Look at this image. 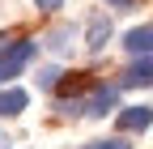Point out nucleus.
<instances>
[{
	"label": "nucleus",
	"instance_id": "nucleus-1",
	"mask_svg": "<svg viewBox=\"0 0 153 149\" xmlns=\"http://www.w3.org/2000/svg\"><path fill=\"white\" fill-rule=\"evenodd\" d=\"M38 39H13V47L0 55V85H9L13 77H22V72L30 68V60L38 55Z\"/></svg>",
	"mask_w": 153,
	"mask_h": 149
},
{
	"label": "nucleus",
	"instance_id": "nucleus-2",
	"mask_svg": "<svg viewBox=\"0 0 153 149\" xmlns=\"http://www.w3.org/2000/svg\"><path fill=\"white\" fill-rule=\"evenodd\" d=\"M119 81H94L89 89H85V115L89 119H102V115H111V111H119Z\"/></svg>",
	"mask_w": 153,
	"mask_h": 149
},
{
	"label": "nucleus",
	"instance_id": "nucleus-3",
	"mask_svg": "<svg viewBox=\"0 0 153 149\" xmlns=\"http://www.w3.org/2000/svg\"><path fill=\"white\" fill-rule=\"evenodd\" d=\"M123 89H153V55H136L123 72H119Z\"/></svg>",
	"mask_w": 153,
	"mask_h": 149
},
{
	"label": "nucleus",
	"instance_id": "nucleus-4",
	"mask_svg": "<svg viewBox=\"0 0 153 149\" xmlns=\"http://www.w3.org/2000/svg\"><path fill=\"white\" fill-rule=\"evenodd\" d=\"M115 39V30H111V17L106 13H94L89 17V26H85V47L98 55V51H106V43Z\"/></svg>",
	"mask_w": 153,
	"mask_h": 149
},
{
	"label": "nucleus",
	"instance_id": "nucleus-5",
	"mask_svg": "<svg viewBox=\"0 0 153 149\" xmlns=\"http://www.w3.org/2000/svg\"><path fill=\"white\" fill-rule=\"evenodd\" d=\"M119 132H145L153 124V107H119Z\"/></svg>",
	"mask_w": 153,
	"mask_h": 149
},
{
	"label": "nucleus",
	"instance_id": "nucleus-6",
	"mask_svg": "<svg viewBox=\"0 0 153 149\" xmlns=\"http://www.w3.org/2000/svg\"><path fill=\"white\" fill-rule=\"evenodd\" d=\"M26 107H30V94H26V89H17V85H0V119L22 115Z\"/></svg>",
	"mask_w": 153,
	"mask_h": 149
},
{
	"label": "nucleus",
	"instance_id": "nucleus-7",
	"mask_svg": "<svg viewBox=\"0 0 153 149\" xmlns=\"http://www.w3.org/2000/svg\"><path fill=\"white\" fill-rule=\"evenodd\" d=\"M123 51H132V55H153V22H149V26H132V30L123 34Z\"/></svg>",
	"mask_w": 153,
	"mask_h": 149
},
{
	"label": "nucleus",
	"instance_id": "nucleus-8",
	"mask_svg": "<svg viewBox=\"0 0 153 149\" xmlns=\"http://www.w3.org/2000/svg\"><path fill=\"white\" fill-rule=\"evenodd\" d=\"M72 39H76V26H68V22H64V26H55V30H47V34H43V47H47V51H55V55H68V51H72Z\"/></svg>",
	"mask_w": 153,
	"mask_h": 149
},
{
	"label": "nucleus",
	"instance_id": "nucleus-9",
	"mask_svg": "<svg viewBox=\"0 0 153 149\" xmlns=\"http://www.w3.org/2000/svg\"><path fill=\"white\" fill-rule=\"evenodd\" d=\"M60 77H64V68H60V64H47V68H38V89H43V94H51V89L60 85Z\"/></svg>",
	"mask_w": 153,
	"mask_h": 149
},
{
	"label": "nucleus",
	"instance_id": "nucleus-10",
	"mask_svg": "<svg viewBox=\"0 0 153 149\" xmlns=\"http://www.w3.org/2000/svg\"><path fill=\"white\" fill-rule=\"evenodd\" d=\"M85 149H132V145H128V136H111V141H89Z\"/></svg>",
	"mask_w": 153,
	"mask_h": 149
},
{
	"label": "nucleus",
	"instance_id": "nucleus-11",
	"mask_svg": "<svg viewBox=\"0 0 153 149\" xmlns=\"http://www.w3.org/2000/svg\"><path fill=\"white\" fill-rule=\"evenodd\" d=\"M34 9H38V13H60L64 0H34Z\"/></svg>",
	"mask_w": 153,
	"mask_h": 149
},
{
	"label": "nucleus",
	"instance_id": "nucleus-12",
	"mask_svg": "<svg viewBox=\"0 0 153 149\" xmlns=\"http://www.w3.org/2000/svg\"><path fill=\"white\" fill-rule=\"evenodd\" d=\"M9 47H13V34H0V55H4Z\"/></svg>",
	"mask_w": 153,
	"mask_h": 149
},
{
	"label": "nucleus",
	"instance_id": "nucleus-13",
	"mask_svg": "<svg viewBox=\"0 0 153 149\" xmlns=\"http://www.w3.org/2000/svg\"><path fill=\"white\" fill-rule=\"evenodd\" d=\"M106 4H115V9H132L136 0H106Z\"/></svg>",
	"mask_w": 153,
	"mask_h": 149
}]
</instances>
